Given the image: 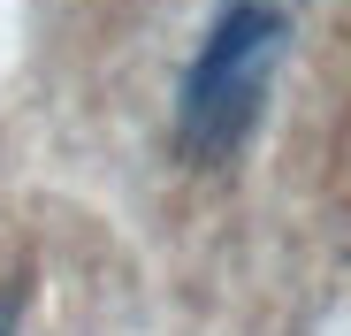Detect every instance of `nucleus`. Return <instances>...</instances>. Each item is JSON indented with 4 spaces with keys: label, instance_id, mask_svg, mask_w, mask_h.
I'll return each instance as SVG.
<instances>
[{
    "label": "nucleus",
    "instance_id": "nucleus-1",
    "mask_svg": "<svg viewBox=\"0 0 351 336\" xmlns=\"http://www.w3.org/2000/svg\"><path fill=\"white\" fill-rule=\"evenodd\" d=\"M290 46V8L282 0H221L199 53L176 84V153L191 160H229L267 115V84Z\"/></svg>",
    "mask_w": 351,
    "mask_h": 336
},
{
    "label": "nucleus",
    "instance_id": "nucleus-2",
    "mask_svg": "<svg viewBox=\"0 0 351 336\" xmlns=\"http://www.w3.org/2000/svg\"><path fill=\"white\" fill-rule=\"evenodd\" d=\"M0 336H8V321H0Z\"/></svg>",
    "mask_w": 351,
    "mask_h": 336
}]
</instances>
